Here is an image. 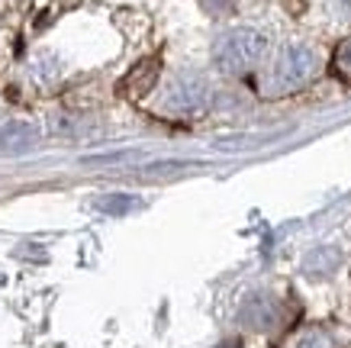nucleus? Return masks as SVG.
Wrapping results in <instances>:
<instances>
[{
	"label": "nucleus",
	"instance_id": "1",
	"mask_svg": "<svg viewBox=\"0 0 351 348\" xmlns=\"http://www.w3.org/2000/svg\"><path fill=\"white\" fill-rule=\"evenodd\" d=\"M267 52V36L248 26L223 32L213 45V65L223 74H245L252 71Z\"/></svg>",
	"mask_w": 351,
	"mask_h": 348
},
{
	"label": "nucleus",
	"instance_id": "2",
	"mask_svg": "<svg viewBox=\"0 0 351 348\" xmlns=\"http://www.w3.org/2000/svg\"><path fill=\"white\" fill-rule=\"evenodd\" d=\"M319 71V55L316 49H309L303 43L284 45L280 55L271 65V74H267V94H290V91H300V87L313 81Z\"/></svg>",
	"mask_w": 351,
	"mask_h": 348
},
{
	"label": "nucleus",
	"instance_id": "3",
	"mask_svg": "<svg viewBox=\"0 0 351 348\" xmlns=\"http://www.w3.org/2000/svg\"><path fill=\"white\" fill-rule=\"evenodd\" d=\"M206 104H210V81L197 71L174 74L168 81V87H165V100H161V106L168 113H178V116L200 113Z\"/></svg>",
	"mask_w": 351,
	"mask_h": 348
},
{
	"label": "nucleus",
	"instance_id": "4",
	"mask_svg": "<svg viewBox=\"0 0 351 348\" xmlns=\"http://www.w3.org/2000/svg\"><path fill=\"white\" fill-rule=\"evenodd\" d=\"M39 139V129L29 123H0V152H23Z\"/></svg>",
	"mask_w": 351,
	"mask_h": 348
},
{
	"label": "nucleus",
	"instance_id": "5",
	"mask_svg": "<svg viewBox=\"0 0 351 348\" xmlns=\"http://www.w3.org/2000/svg\"><path fill=\"white\" fill-rule=\"evenodd\" d=\"M100 207L107 213H126L136 207V197H126V194H113V197H104L100 200Z\"/></svg>",
	"mask_w": 351,
	"mask_h": 348
},
{
	"label": "nucleus",
	"instance_id": "6",
	"mask_svg": "<svg viewBox=\"0 0 351 348\" xmlns=\"http://www.w3.org/2000/svg\"><path fill=\"white\" fill-rule=\"evenodd\" d=\"M329 10L339 20H351V0H329Z\"/></svg>",
	"mask_w": 351,
	"mask_h": 348
},
{
	"label": "nucleus",
	"instance_id": "7",
	"mask_svg": "<svg viewBox=\"0 0 351 348\" xmlns=\"http://www.w3.org/2000/svg\"><path fill=\"white\" fill-rule=\"evenodd\" d=\"M335 62H339L341 71H348V74H351V39H348V43H341L339 55H335Z\"/></svg>",
	"mask_w": 351,
	"mask_h": 348
}]
</instances>
